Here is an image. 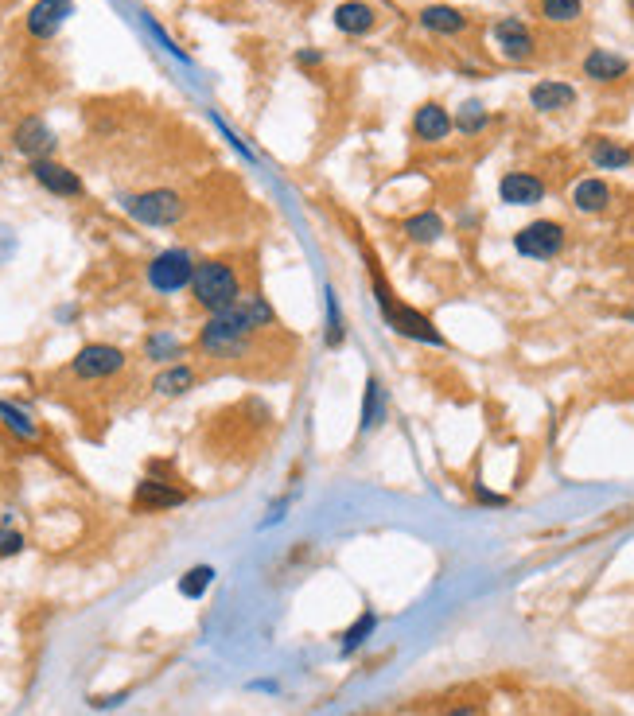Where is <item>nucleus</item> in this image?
I'll list each match as a JSON object with an SVG mask.
<instances>
[{
	"mask_svg": "<svg viewBox=\"0 0 634 716\" xmlns=\"http://www.w3.org/2000/svg\"><path fill=\"white\" fill-rule=\"evenodd\" d=\"M125 366H129V355L113 343H86L71 358V374L78 382H106V378H117Z\"/></svg>",
	"mask_w": 634,
	"mask_h": 716,
	"instance_id": "nucleus-8",
	"label": "nucleus"
},
{
	"mask_svg": "<svg viewBox=\"0 0 634 716\" xmlns=\"http://www.w3.org/2000/svg\"><path fill=\"white\" fill-rule=\"evenodd\" d=\"M401 234H405V242H413V246H436V242L448 234V222H444V215H440L436 207H424V211H413V215L401 222Z\"/></svg>",
	"mask_w": 634,
	"mask_h": 716,
	"instance_id": "nucleus-22",
	"label": "nucleus"
},
{
	"mask_svg": "<svg viewBox=\"0 0 634 716\" xmlns=\"http://www.w3.org/2000/svg\"><path fill=\"white\" fill-rule=\"evenodd\" d=\"M409 133H413V141L421 144H444L456 133V117H452V109H444L440 102H424V106L413 109Z\"/></svg>",
	"mask_w": 634,
	"mask_h": 716,
	"instance_id": "nucleus-14",
	"label": "nucleus"
},
{
	"mask_svg": "<svg viewBox=\"0 0 634 716\" xmlns=\"http://www.w3.org/2000/svg\"><path fill=\"white\" fill-rule=\"evenodd\" d=\"M0 425L12 432V436H20V440H39L36 417H32L28 409H20L16 401H0Z\"/></svg>",
	"mask_w": 634,
	"mask_h": 716,
	"instance_id": "nucleus-28",
	"label": "nucleus"
},
{
	"mask_svg": "<svg viewBox=\"0 0 634 716\" xmlns=\"http://www.w3.org/2000/svg\"><path fill=\"white\" fill-rule=\"evenodd\" d=\"M580 74L592 82V86H619L627 74H631V59L611 51V47H592L584 59H580Z\"/></svg>",
	"mask_w": 634,
	"mask_h": 716,
	"instance_id": "nucleus-15",
	"label": "nucleus"
},
{
	"mask_svg": "<svg viewBox=\"0 0 634 716\" xmlns=\"http://www.w3.org/2000/svg\"><path fill=\"white\" fill-rule=\"evenodd\" d=\"M545 195H549V183L537 172L510 168V172L498 176V199L506 207H537V203H545Z\"/></svg>",
	"mask_w": 634,
	"mask_h": 716,
	"instance_id": "nucleus-9",
	"label": "nucleus"
},
{
	"mask_svg": "<svg viewBox=\"0 0 634 716\" xmlns=\"http://www.w3.org/2000/svg\"><path fill=\"white\" fill-rule=\"evenodd\" d=\"M417 24H421L428 36L440 39H459L471 32V16L456 8V4H424L417 12Z\"/></svg>",
	"mask_w": 634,
	"mask_h": 716,
	"instance_id": "nucleus-16",
	"label": "nucleus"
},
{
	"mask_svg": "<svg viewBox=\"0 0 634 716\" xmlns=\"http://www.w3.org/2000/svg\"><path fill=\"white\" fill-rule=\"evenodd\" d=\"M0 168H4V152H0Z\"/></svg>",
	"mask_w": 634,
	"mask_h": 716,
	"instance_id": "nucleus-35",
	"label": "nucleus"
},
{
	"mask_svg": "<svg viewBox=\"0 0 634 716\" xmlns=\"http://www.w3.org/2000/svg\"><path fill=\"white\" fill-rule=\"evenodd\" d=\"M199 374L191 362H172V366H160V374L152 378V394L156 397H183L195 390Z\"/></svg>",
	"mask_w": 634,
	"mask_h": 716,
	"instance_id": "nucleus-23",
	"label": "nucleus"
},
{
	"mask_svg": "<svg viewBox=\"0 0 634 716\" xmlns=\"http://www.w3.org/2000/svg\"><path fill=\"white\" fill-rule=\"evenodd\" d=\"M374 631H378V615H374V611H362L351 627L339 635V658H351V654H358L362 646L370 643V635H374Z\"/></svg>",
	"mask_w": 634,
	"mask_h": 716,
	"instance_id": "nucleus-27",
	"label": "nucleus"
},
{
	"mask_svg": "<svg viewBox=\"0 0 634 716\" xmlns=\"http://www.w3.org/2000/svg\"><path fill=\"white\" fill-rule=\"evenodd\" d=\"M611 203H615V191H611V183L603 176H580L568 187V207L584 218L607 215Z\"/></svg>",
	"mask_w": 634,
	"mask_h": 716,
	"instance_id": "nucleus-10",
	"label": "nucleus"
},
{
	"mask_svg": "<svg viewBox=\"0 0 634 716\" xmlns=\"http://www.w3.org/2000/svg\"><path fill=\"white\" fill-rule=\"evenodd\" d=\"M471 491H475V499H479V502H487V506H506V495H494V491H487L483 483H475Z\"/></svg>",
	"mask_w": 634,
	"mask_h": 716,
	"instance_id": "nucleus-33",
	"label": "nucleus"
},
{
	"mask_svg": "<svg viewBox=\"0 0 634 716\" xmlns=\"http://www.w3.org/2000/svg\"><path fill=\"white\" fill-rule=\"evenodd\" d=\"M366 273H370V292H374V304H378V312H382V320L393 335H401V339H409V343H421V347H448V339H444V331L436 327L432 316H424L421 308H413V304H405L393 285L386 281V273H382V265L374 261V253H366Z\"/></svg>",
	"mask_w": 634,
	"mask_h": 716,
	"instance_id": "nucleus-1",
	"label": "nucleus"
},
{
	"mask_svg": "<svg viewBox=\"0 0 634 716\" xmlns=\"http://www.w3.org/2000/svg\"><path fill=\"white\" fill-rule=\"evenodd\" d=\"M71 16H74V0H39V4H32L24 28H28L32 39H51V36H59V28H63Z\"/></svg>",
	"mask_w": 634,
	"mask_h": 716,
	"instance_id": "nucleus-18",
	"label": "nucleus"
},
{
	"mask_svg": "<svg viewBox=\"0 0 634 716\" xmlns=\"http://www.w3.org/2000/svg\"><path fill=\"white\" fill-rule=\"evenodd\" d=\"M444 716H483V713H479L475 705H456V709H448Z\"/></svg>",
	"mask_w": 634,
	"mask_h": 716,
	"instance_id": "nucleus-34",
	"label": "nucleus"
},
{
	"mask_svg": "<svg viewBox=\"0 0 634 716\" xmlns=\"http://www.w3.org/2000/svg\"><path fill=\"white\" fill-rule=\"evenodd\" d=\"M195 265H199L195 253L183 250V246H172V250H160L144 265V281H148L152 292H160V296H176L183 288H191Z\"/></svg>",
	"mask_w": 634,
	"mask_h": 716,
	"instance_id": "nucleus-6",
	"label": "nucleus"
},
{
	"mask_svg": "<svg viewBox=\"0 0 634 716\" xmlns=\"http://www.w3.org/2000/svg\"><path fill=\"white\" fill-rule=\"evenodd\" d=\"M253 335H257V327L249 323V316L242 312V304H234V308L214 312V316L203 320L199 335H195V347H199L207 358L230 362V358H246L249 355Z\"/></svg>",
	"mask_w": 634,
	"mask_h": 716,
	"instance_id": "nucleus-2",
	"label": "nucleus"
},
{
	"mask_svg": "<svg viewBox=\"0 0 634 716\" xmlns=\"http://www.w3.org/2000/svg\"><path fill=\"white\" fill-rule=\"evenodd\" d=\"M580 102V90L564 78H541L529 86V109L541 113V117H557V113H568V109Z\"/></svg>",
	"mask_w": 634,
	"mask_h": 716,
	"instance_id": "nucleus-11",
	"label": "nucleus"
},
{
	"mask_svg": "<svg viewBox=\"0 0 634 716\" xmlns=\"http://www.w3.org/2000/svg\"><path fill=\"white\" fill-rule=\"evenodd\" d=\"M584 12H588L584 0H537V16H541L545 24H553V28H572V24H580Z\"/></svg>",
	"mask_w": 634,
	"mask_h": 716,
	"instance_id": "nucleus-26",
	"label": "nucleus"
},
{
	"mask_svg": "<svg viewBox=\"0 0 634 716\" xmlns=\"http://www.w3.org/2000/svg\"><path fill=\"white\" fill-rule=\"evenodd\" d=\"M491 43L494 55L522 67L529 59H537V32L529 28L522 16H498L491 24Z\"/></svg>",
	"mask_w": 634,
	"mask_h": 716,
	"instance_id": "nucleus-7",
	"label": "nucleus"
},
{
	"mask_svg": "<svg viewBox=\"0 0 634 716\" xmlns=\"http://www.w3.org/2000/svg\"><path fill=\"white\" fill-rule=\"evenodd\" d=\"M211 584H214V565H195V569H187V573L179 576V596H183V600H203Z\"/></svg>",
	"mask_w": 634,
	"mask_h": 716,
	"instance_id": "nucleus-30",
	"label": "nucleus"
},
{
	"mask_svg": "<svg viewBox=\"0 0 634 716\" xmlns=\"http://www.w3.org/2000/svg\"><path fill=\"white\" fill-rule=\"evenodd\" d=\"M331 24H335V32H343V36H370L374 28H378V8L370 4V0H343V4H335V12H331Z\"/></svg>",
	"mask_w": 634,
	"mask_h": 716,
	"instance_id": "nucleus-20",
	"label": "nucleus"
},
{
	"mask_svg": "<svg viewBox=\"0 0 634 716\" xmlns=\"http://www.w3.org/2000/svg\"><path fill=\"white\" fill-rule=\"evenodd\" d=\"M24 545H28V537L12 526V518H4V522H0V561L20 557V553H24Z\"/></svg>",
	"mask_w": 634,
	"mask_h": 716,
	"instance_id": "nucleus-31",
	"label": "nucleus"
},
{
	"mask_svg": "<svg viewBox=\"0 0 634 716\" xmlns=\"http://www.w3.org/2000/svg\"><path fill=\"white\" fill-rule=\"evenodd\" d=\"M121 211L141 222V226H152V230H168V226H179L183 215H187V203L183 195L172 191V187H148V191H137V195H121Z\"/></svg>",
	"mask_w": 634,
	"mask_h": 716,
	"instance_id": "nucleus-4",
	"label": "nucleus"
},
{
	"mask_svg": "<svg viewBox=\"0 0 634 716\" xmlns=\"http://www.w3.org/2000/svg\"><path fill=\"white\" fill-rule=\"evenodd\" d=\"M343 343H347L343 304H339V292L327 285L323 288V347H327V351H339Z\"/></svg>",
	"mask_w": 634,
	"mask_h": 716,
	"instance_id": "nucleus-24",
	"label": "nucleus"
},
{
	"mask_svg": "<svg viewBox=\"0 0 634 716\" xmlns=\"http://www.w3.org/2000/svg\"><path fill=\"white\" fill-rule=\"evenodd\" d=\"M144 358L156 362V366H172V362H183V339L176 331H148L144 335Z\"/></svg>",
	"mask_w": 634,
	"mask_h": 716,
	"instance_id": "nucleus-25",
	"label": "nucleus"
},
{
	"mask_svg": "<svg viewBox=\"0 0 634 716\" xmlns=\"http://www.w3.org/2000/svg\"><path fill=\"white\" fill-rule=\"evenodd\" d=\"M191 300L214 316V312H226V308H234L242 296H246V288H242V277H238V269L226 261V257H207V261H199L195 265V277H191Z\"/></svg>",
	"mask_w": 634,
	"mask_h": 716,
	"instance_id": "nucleus-3",
	"label": "nucleus"
},
{
	"mask_svg": "<svg viewBox=\"0 0 634 716\" xmlns=\"http://www.w3.org/2000/svg\"><path fill=\"white\" fill-rule=\"evenodd\" d=\"M187 502V491H179L176 483L168 479H156V475H144L133 491V510L141 514H160V510H176Z\"/></svg>",
	"mask_w": 634,
	"mask_h": 716,
	"instance_id": "nucleus-17",
	"label": "nucleus"
},
{
	"mask_svg": "<svg viewBox=\"0 0 634 716\" xmlns=\"http://www.w3.org/2000/svg\"><path fill=\"white\" fill-rule=\"evenodd\" d=\"M32 179H36L39 187L47 191V195H55V199H78L82 191H86V183L78 172H71L67 164H59L55 156H47V160H32Z\"/></svg>",
	"mask_w": 634,
	"mask_h": 716,
	"instance_id": "nucleus-12",
	"label": "nucleus"
},
{
	"mask_svg": "<svg viewBox=\"0 0 634 716\" xmlns=\"http://www.w3.org/2000/svg\"><path fill=\"white\" fill-rule=\"evenodd\" d=\"M389 421V394L386 386H382V378L378 374H370L366 378V386H362V409H358V436H366V432L382 429Z\"/></svg>",
	"mask_w": 634,
	"mask_h": 716,
	"instance_id": "nucleus-21",
	"label": "nucleus"
},
{
	"mask_svg": "<svg viewBox=\"0 0 634 716\" xmlns=\"http://www.w3.org/2000/svg\"><path fill=\"white\" fill-rule=\"evenodd\" d=\"M514 253L526 261H557L568 250V226L561 218H533L514 230Z\"/></svg>",
	"mask_w": 634,
	"mask_h": 716,
	"instance_id": "nucleus-5",
	"label": "nucleus"
},
{
	"mask_svg": "<svg viewBox=\"0 0 634 716\" xmlns=\"http://www.w3.org/2000/svg\"><path fill=\"white\" fill-rule=\"evenodd\" d=\"M584 152H588V164L596 172H627V168H634V148L627 141H615V137H588Z\"/></svg>",
	"mask_w": 634,
	"mask_h": 716,
	"instance_id": "nucleus-19",
	"label": "nucleus"
},
{
	"mask_svg": "<svg viewBox=\"0 0 634 716\" xmlns=\"http://www.w3.org/2000/svg\"><path fill=\"white\" fill-rule=\"evenodd\" d=\"M452 117H456V133H463V137H479V133H487V125L494 121L483 102H463Z\"/></svg>",
	"mask_w": 634,
	"mask_h": 716,
	"instance_id": "nucleus-29",
	"label": "nucleus"
},
{
	"mask_svg": "<svg viewBox=\"0 0 634 716\" xmlns=\"http://www.w3.org/2000/svg\"><path fill=\"white\" fill-rule=\"evenodd\" d=\"M12 148L20 156H28V160H47V156H55V133H51V125L43 117L28 113L12 129Z\"/></svg>",
	"mask_w": 634,
	"mask_h": 716,
	"instance_id": "nucleus-13",
	"label": "nucleus"
},
{
	"mask_svg": "<svg viewBox=\"0 0 634 716\" xmlns=\"http://www.w3.org/2000/svg\"><path fill=\"white\" fill-rule=\"evenodd\" d=\"M296 67H323V51H316V47H300L296 51Z\"/></svg>",
	"mask_w": 634,
	"mask_h": 716,
	"instance_id": "nucleus-32",
	"label": "nucleus"
}]
</instances>
